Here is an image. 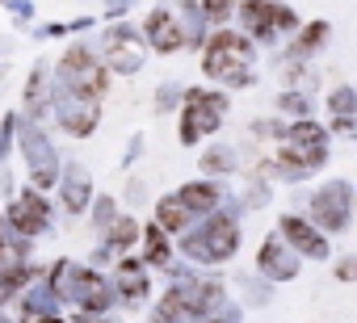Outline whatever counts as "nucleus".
Segmentation results:
<instances>
[{
    "label": "nucleus",
    "mask_w": 357,
    "mask_h": 323,
    "mask_svg": "<svg viewBox=\"0 0 357 323\" xmlns=\"http://www.w3.org/2000/svg\"><path fill=\"white\" fill-rule=\"evenodd\" d=\"M248 59H252V38L236 30H215L206 51H202V72L211 80H223L231 88L248 84Z\"/></svg>",
    "instance_id": "nucleus-1"
},
{
    "label": "nucleus",
    "mask_w": 357,
    "mask_h": 323,
    "mask_svg": "<svg viewBox=\"0 0 357 323\" xmlns=\"http://www.w3.org/2000/svg\"><path fill=\"white\" fill-rule=\"evenodd\" d=\"M227 109L223 93H206V88H190L185 93V113H181V143H198L211 130H219Z\"/></svg>",
    "instance_id": "nucleus-2"
},
{
    "label": "nucleus",
    "mask_w": 357,
    "mask_h": 323,
    "mask_svg": "<svg viewBox=\"0 0 357 323\" xmlns=\"http://www.w3.org/2000/svg\"><path fill=\"white\" fill-rule=\"evenodd\" d=\"M143 34H147V47H151L155 55L181 51V47H185V34H181V17H176V5H155V9L147 13Z\"/></svg>",
    "instance_id": "nucleus-3"
},
{
    "label": "nucleus",
    "mask_w": 357,
    "mask_h": 323,
    "mask_svg": "<svg viewBox=\"0 0 357 323\" xmlns=\"http://www.w3.org/2000/svg\"><path fill=\"white\" fill-rule=\"evenodd\" d=\"M9 227L17 235H38L51 227V206L38 198V194H22L13 206H9Z\"/></svg>",
    "instance_id": "nucleus-4"
},
{
    "label": "nucleus",
    "mask_w": 357,
    "mask_h": 323,
    "mask_svg": "<svg viewBox=\"0 0 357 323\" xmlns=\"http://www.w3.org/2000/svg\"><path fill=\"white\" fill-rule=\"evenodd\" d=\"M143 47H147V42H139V34H135L130 26H118V30L109 34V63H114L118 72H139Z\"/></svg>",
    "instance_id": "nucleus-5"
},
{
    "label": "nucleus",
    "mask_w": 357,
    "mask_h": 323,
    "mask_svg": "<svg viewBox=\"0 0 357 323\" xmlns=\"http://www.w3.org/2000/svg\"><path fill=\"white\" fill-rule=\"evenodd\" d=\"M344 206H349V189H344L340 181H332V185H324V189L315 194V219H319L328 231H340V227H344Z\"/></svg>",
    "instance_id": "nucleus-6"
},
{
    "label": "nucleus",
    "mask_w": 357,
    "mask_h": 323,
    "mask_svg": "<svg viewBox=\"0 0 357 323\" xmlns=\"http://www.w3.org/2000/svg\"><path fill=\"white\" fill-rule=\"evenodd\" d=\"M206 248H211V260H227L236 248H240V227H236V219L231 214H215L211 223H206Z\"/></svg>",
    "instance_id": "nucleus-7"
},
{
    "label": "nucleus",
    "mask_w": 357,
    "mask_h": 323,
    "mask_svg": "<svg viewBox=\"0 0 357 323\" xmlns=\"http://www.w3.org/2000/svg\"><path fill=\"white\" fill-rule=\"evenodd\" d=\"M282 235H286V244H294L303 256H328L324 235H319L307 219H298V214H286V219H282Z\"/></svg>",
    "instance_id": "nucleus-8"
},
{
    "label": "nucleus",
    "mask_w": 357,
    "mask_h": 323,
    "mask_svg": "<svg viewBox=\"0 0 357 323\" xmlns=\"http://www.w3.org/2000/svg\"><path fill=\"white\" fill-rule=\"evenodd\" d=\"M257 265H261V273H265V277H278V281L298 273V260H294V252H286V244H278V239H265V248H261Z\"/></svg>",
    "instance_id": "nucleus-9"
},
{
    "label": "nucleus",
    "mask_w": 357,
    "mask_h": 323,
    "mask_svg": "<svg viewBox=\"0 0 357 323\" xmlns=\"http://www.w3.org/2000/svg\"><path fill=\"white\" fill-rule=\"evenodd\" d=\"M176 198L185 202L190 214H211V210L219 206V185H215V181H194V185H185Z\"/></svg>",
    "instance_id": "nucleus-10"
},
{
    "label": "nucleus",
    "mask_w": 357,
    "mask_h": 323,
    "mask_svg": "<svg viewBox=\"0 0 357 323\" xmlns=\"http://www.w3.org/2000/svg\"><path fill=\"white\" fill-rule=\"evenodd\" d=\"M185 219H190V210H185L181 198H160V206H155V223H160L164 231H185Z\"/></svg>",
    "instance_id": "nucleus-11"
},
{
    "label": "nucleus",
    "mask_w": 357,
    "mask_h": 323,
    "mask_svg": "<svg viewBox=\"0 0 357 323\" xmlns=\"http://www.w3.org/2000/svg\"><path fill=\"white\" fill-rule=\"evenodd\" d=\"M143 256H147L151 265H164V260L172 256V248H168V239H164V227H160V223H151V227L143 231Z\"/></svg>",
    "instance_id": "nucleus-12"
},
{
    "label": "nucleus",
    "mask_w": 357,
    "mask_h": 323,
    "mask_svg": "<svg viewBox=\"0 0 357 323\" xmlns=\"http://www.w3.org/2000/svg\"><path fill=\"white\" fill-rule=\"evenodd\" d=\"M63 202H68V210H72V214L89 206V177H84V173H76V168H72V177L63 181Z\"/></svg>",
    "instance_id": "nucleus-13"
},
{
    "label": "nucleus",
    "mask_w": 357,
    "mask_h": 323,
    "mask_svg": "<svg viewBox=\"0 0 357 323\" xmlns=\"http://www.w3.org/2000/svg\"><path fill=\"white\" fill-rule=\"evenodd\" d=\"M328 42V22H311V26H303V34H298V42H294V55H311V51H319Z\"/></svg>",
    "instance_id": "nucleus-14"
},
{
    "label": "nucleus",
    "mask_w": 357,
    "mask_h": 323,
    "mask_svg": "<svg viewBox=\"0 0 357 323\" xmlns=\"http://www.w3.org/2000/svg\"><path fill=\"white\" fill-rule=\"evenodd\" d=\"M135 235H139V227H135L130 219H118V223L109 227V248H114V252H126V248L135 244Z\"/></svg>",
    "instance_id": "nucleus-15"
},
{
    "label": "nucleus",
    "mask_w": 357,
    "mask_h": 323,
    "mask_svg": "<svg viewBox=\"0 0 357 323\" xmlns=\"http://www.w3.org/2000/svg\"><path fill=\"white\" fill-rule=\"evenodd\" d=\"M202 9H206V17H211V22H219V26H223V22H231V17L240 13V0H202Z\"/></svg>",
    "instance_id": "nucleus-16"
},
{
    "label": "nucleus",
    "mask_w": 357,
    "mask_h": 323,
    "mask_svg": "<svg viewBox=\"0 0 357 323\" xmlns=\"http://www.w3.org/2000/svg\"><path fill=\"white\" fill-rule=\"evenodd\" d=\"M353 105H357V93H353V88H336V93L328 97V109H332L336 118H349Z\"/></svg>",
    "instance_id": "nucleus-17"
},
{
    "label": "nucleus",
    "mask_w": 357,
    "mask_h": 323,
    "mask_svg": "<svg viewBox=\"0 0 357 323\" xmlns=\"http://www.w3.org/2000/svg\"><path fill=\"white\" fill-rule=\"evenodd\" d=\"M273 22H278V34L282 30H298V13L290 5H278V0H273Z\"/></svg>",
    "instance_id": "nucleus-18"
},
{
    "label": "nucleus",
    "mask_w": 357,
    "mask_h": 323,
    "mask_svg": "<svg viewBox=\"0 0 357 323\" xmlns=\"http://www.w3.org/2000/svg\"><path fill=\"white\" fill-rule=\"evenodd\" d=\"M202 168H206V173H227V168H231V155H227V151H211V155L202 159Z\"/></svg>",
    "instance_id": "nucleus-19"
},
{
    "label": "nucleus",
    "mask_w": 357,
    "mask_h": 323,
    "mask_svg": "<svg viewBox=\"0 0 357 323\" xmlns=\"http://www.w3.org/2000/svg\"><path fill=\"white\" fill-rule=\"evenodd\" d=\"M9 9H13L22 22H30V17H34V5H30V0H9Z\"/></svg>",
    "instance_id": "nucleus-20"
},
{
    "label": "nucleus",
    "mask_w": 357,
    "mask_h": 323,
    "mask_svg": "<svg viewBox=\"0 0 357 323\" xmlns=\"http://www.w3.org/2000/svg\"><path fill=\"white\" fill-rule=\"evenodd\" d=\"M282 109H290V113H303V109H307V101L290 93V97H282Z\"/></svg>",
    "instance_id": "nucleus-21"
}]
</instances>
